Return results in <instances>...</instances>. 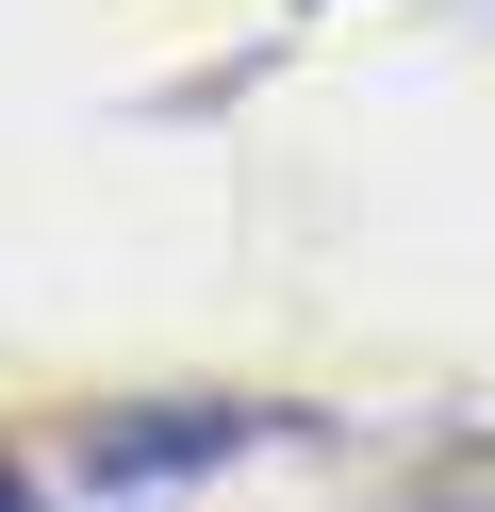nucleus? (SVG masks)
Here are the masks:
<instances>
[{
  "label": "nucleus",
  "mask_w": 495,
  "mask_h": 512,
  "mask_svg": "<svg viewBox=\"0 0 495 512\" xmlns=\"http://www.w3.org/2000/svg\"><path fill=\"white\" fill-rule=\"evenodd\" d=\"M0 512H33V479H17V463H0Z\"/></svg>",
  "instance_id": "2"
},
{
  "label": "nucleus",
  "mask_w": 495,
  "mask_h": 512,
  "mask_svg": "<svg viewBox=\"0 0 495 512\" xmlns=\"http://www.w3.org/2000/svg\"><path fill=\"white\" fill-rule=\"evenodd\" d=\"M231 413H182V430H99V479H149V463H215Z\"/></svg>",
  "instance_id": "1"
}]
</instances>
